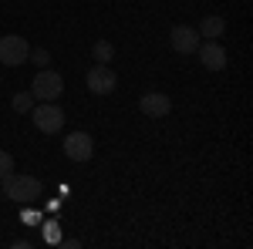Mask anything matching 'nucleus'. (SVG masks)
<instances>
[{
  "mask_svg": "<svg viewBox=\"0 0 253 249\" xmlns=\"http://www.w3.org/2000/svg\"><path fill=\"white\" fill-rule=\"evenodd\" d=\"M3 192L14 202H34V199H41L44 185H41L34 175H10V178H3Z\"/></svg>",
  "mask_w": 253,
  "mask_h": 249,
  "instance_id": "obj_2",
  "label": "nucleus"
},
{
  "mask_svg": "<svg viewBox=\"0 0 253 249\" xmlns=\"http://www.w3.org/2000/svg\"><path fill=\"white\" fill-rule=\"evenodd\" d=\"M118 88V74L108 68V64H91V71H88V91H95V95H112Z\"/></svg>",
  "mask_w": 253,
  "mask_h": 249,
  "instance_id": "obj_5",
  "label": "nucleus"
},
{
  "mask_svg": "<svg viewBox=\"0 0 253 249\" xmlns=\"http://www.w3.org/2000/svg\"><path fill=\"white\" fill-rule=\"evenodd\" d=\"M31 118H34V125H38L44 135H54L64 128V111H61L54 101H41L31 108Z\"/></svg>",
  "mask_w": 253,
  "mask_h": 249,
  "instance_id": "obj_3",
  "label": "nucleus"
},
{
  "mask_svg": "<svg viewBox=\"0 0 253 249\" xmlns=\"http://www.w3.org/2000/svg\"><path fill=\"white\" fill-rule=\"evenodd\" d=\"M27 54H31L27 37H20V34H3V37H0V64L17 68V64L27 61Z\"/></svg>",
  "mask_w": 253,
  "mask_h": 249,
  "instance_id": "obj_4",
  "label": "nucleus"
},
{
  "mask_svg": "<svg viewBox=\"0 0 253 249\" xmlns=\"http://www.w3.org/2000/svg\"><path fill=\"white\" fill-rule=\"evenodd\" d=\"M27 58L34 61V64H41V68H44V64H51V54H47V51H44V47H38V51H31V54H27Z\"/></svg>",
  "mask_w": 253,
  "mask_h": 249,
  "instance_id": "obj_14",
  "label": "nucleus"
},
{
  "mask_svg": "<svg viewBox=\"0 0 253 249\" xmlns=\"http://www.w3.org/2000/svg\"><path fill=\"white\" fill-rule=\"evenodd\" d=\"M64 155H68L71 162H88V158L95 155V138L88 132H71L64 138Z\"/></svg>",
  "mask_w": 253,
  "mask_h": 249,
  "instance_id": "obj_6",
  "label": "nucleus"
},
{
  "mask_svg": "<svg viewBox=\"0 0 253 249\" xmlns=\"http://www.w3.org/2000/svg\"><path fill=\"white\" fill-rule=\"evenodd\" d=\"M172 51H179V54H196V47H199V31H193V27H172Z\"/></svg>",
  "mask_w": 253,
  "mask_h": 249,
  "instance_id": "obj_9",
  "label": "nucleus"
},
{
  "mask_svg": "<svg viewBox=\"0 0 253 249\" xmlns=\"http://www.w3.org/2000/svg\"><path fill=\"white\" fill-rule=\"evenodd\" d=\"M10 175H14V155L0 148V182H3V178H10Z\"/></svg>",
  "mask_w": 253,
  "mask_h": 249,
  "instance_id": "obj_12",
  "label": "nucleus"
},
{
  "mask_svg": "<svg viewBox=\"0 0 253 249\" xmlns=\"http://www.w3.org/2000/svg\"><path fill=\"white\" fill-rule=\"evenodd\" d=\"M223 31H226V20L219 17V14H210V17H203V24H199V37H206V40L223 37Z\"/></svg>",
  "mask_w": 253,
  "mask_h": 249,
  "instance_id": "obj_10",
  "label": "nucleus"
},
{
  "mask_svg": "<svg viewBox=\"0 0 253 249\" xmlns=\"http://www.w3.org/2000/svg\"><path fill=\"white\" fill-rule=\"evenodd\" d=\"M31 95H34V101H58L64 95V77L51 68H41L31 81Z\"/></svg>",
  "mask_w": 253,
  "mask_h": 249,
  "instance_id": "obj_1",
  "label": "nucleus"
},
{
  "mask_svg": "<svg viewBox=\"0 0 253 249\" xmlns=\"http://www.w3.org/2000/svg\"><path fill=\"white\" fill-rule=\"evenodd\" d=\"M138 108H142L145 118H166L169 111H172V98L162 95V91H145L142 101H138Z\"/></svg>",
  "mask_w": 253,
  "mask_h": 249,
  "instance_id": "obj_7",
  "label": "nucleus"
},
{
  "mask_svg": "<svg viewBox=\"0 0 253 249\" xmlns=\"http://www.w3.org/2000/svg\"><path fill=\"white\" fill-rule=\"evenodd\" d=\"M91 54H95V61H98V64H108V61L115 58V44H112V40H95Z\"/></svg>",
  "mask_w": 253,
  "mask_h": 249,
  "instance_id": "obj_11",
  "label": "nucleus"
},
{
  "mask_svg": "<svg viewBox=\"0 0 253 249\" xmlns=\"http://www.w3.org/2000/svg\"><path fill=\"white\" fill-rule=\"evenodd\" d=\"M31 108H34V95H31V91L14 95V111H31Z\"/></svg>",
  "mask_w": 253,
  "mask_h": 249,
  "instance_id": "obj_13",
  "label": "nucleus"
},
{
  "mask_svg": "<svg viewBox=\"0 0 253 249\" xmlns=\"http://www.w3.org/2000/svg\"><path fill=\"white\" fill-rule=\"evenodd\" d=\"M196 51H199V61L206 64V71H223L226 68V47L219 40H206V44L199 40Z\"/></svg>",
  "mask_w": 253,
  "mask_h": 249,
  "instance_id": "obj_8",
  "label": "nucleus"
}]
</instances>
